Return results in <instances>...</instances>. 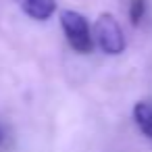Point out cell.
I'll list each match as a JSON object with an SVG mask.
<instances>
[{
  "instance_id": "cell-1",
  "label": "cell",
  "mask_w": 152,
  "mask_h": 152,
  "mask_svg": "<svg viewBox=\"0 0 152 152\" xmlns=\"http://www.w3.org/2000/svg\"><path fill=\"white\" fill-rule=\"evenodd\" d=\"M61 27H63V34L67 38L69 46L75 52H81V54L92 52V48L96 44L94 42V31L90 29V23L81 13L63 11L61 13Z\"/></svg>"
},
{
  "instance_id": "cell-4",
  "label": "cell",
  "mask_w": 152,
  "mask_h": 152,
  "mask_svg": "<svg viewBox=\"0 0 152 152\" xmlns=\"http://www.w3.org/2000/svg\"><path fill=\"white\" fill-rule=\"evenodd\" d=\"M133 121L140 127V131L152 142V102H135L133 106Z\"/></svg>"
},
{
  "instance_id": "cell-3",
  "label": "cell",
  "mask_w": 152,
  "mask_h": 152,
  "mask_svg": "<svg viewBox=\"0 0 152 152\" xmlns=\"http://www.w3.org/2000/svg\"><path fill=\"white\" fill-rule=\"evenodd\" d=\"M34 21H48L56 13V0H13Z\"/></svg>"
},
{
  "instance_id": "cell-2",
  "label": "cell",
  "mask_w": 152,
  "mask_h": 152,
  "mask_svg": "<svg viewBox=\"0 0 152 152\" xmlns=\"http://www.w3.org/2000/svg\"><path fill=\"white\" fill-rule=\"evenodd\" d=\"M94 42L104 54H121L125 50V36L113 13H100L94 23Z\"/></svg>"
},
{
  "instance_id": "cell-5",
  "label": "cell",
  "mask_w": 152,
  "mask_h": 152,
  "mask_svg": "<svg viewBox=\"0 0 152 152\" xmlns=\"http://www.w3.org/2000/svg\"><path fill=\"white\" fill-rule=\"evenodd\" d=\"M146 15V0H129V19L133 25H140V21Z\"/></svg>"
},
{
  "instance_id": "cell-6",
  "label": "cell",
  "mask_w": 152,
  "mask_h": 152,
  "mask_svg": "<svg viewBox=\"0 0 152 152\" xmlns=\"http://www.w3.org/2000/svg\"><path fill=\"white\" fill-rule=\"evenodd\" d=\"M4 137H7V135H4V127L0 125V148H2V144H4Z\"/></svg>"
}]
</instances>
